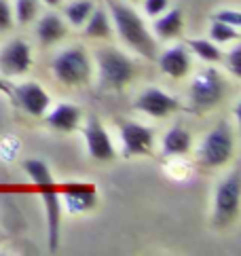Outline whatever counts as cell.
<instances>
[{"instance_id": "cell-1", "label": "cell", "mask_w": 241, "mask_h": 256, "mask_svg": "<svg viewBox=\"0 0 241 256\" xmlns=\"http://www.w3.org/2000/svg\"><path fill=\"white\" fill-rule=\"evenodd\" d=\"M108 15L112 28L129 49L140 53L146 60H156V38L148 30L144 20L138 15L136 8L120 2V0H108Z\"/></svg>"}, {"instance_id": "cell-2", "label": "cell", "mask_w": 241, "mask_h": 256, "mask_svg": "<svg viewBox=\"0 0 241 256\" xmlns=\"http://www.w3.org/2000/svg\"><path fill=\"white\" fill-rule=\"evenodd\" d=\"M98 76L104 89H125L136 76V66L127 56L116 49H100L96 53Z\"/></svg>"}, {"instance_id": "cell-3", "label": "cell", "mask_w": 241, "mask_h": 256, "mask_svg": "<svg viewBox=\"0 0 241 256\" xmlns=\"http://www.w3.org/2000/svg\"><path fill=\"white\" fill-rule=\"evenodd\" d=\"M51 72L58 83L66 87H80L91 76V60L82 47H68L53 58Z\"/></svg>"}, {"instance_id": "cell-4", "label": "cell", "mask_w": 241, "mask_h": 256, "mask_svg": "<svg viewBox=\"0 0 241 256\" xmlns=\"http://www.w3.org/2000/svg\"><path fill=\"white\" fill-rule=\"evenodd\" d=\"M235 152V134L228 123H218L206 138L201 140V146L197 150L199 163L203 168H222L233 159Z\"/></svg>"}, {"instance_id": "cell-5", "label": "cell", "mask_w": 241, "mask_h": 256, "mask_svg": "<svg viewBox=\"0 0 241 256\" xmlns=\"http://www.w3.org/2000/svg\"><path fill=\"white\" fill-rule=\"evenodd\" d=\"M226 94V83L216 68H203L194 74L188 87V98L194 110H208L216 106Z\"/></svg>"}, {"instance_id": "cell-6", "label": "cell", "mask_w": 241, "mask_h": 256, "mask_svg": "<svg viewBox=\"0 0 241 256\" xmlns=\"http://www.w3.org/2000/svg\"><path fill=\"white\" fill-rule=\"evenodd\" d=\"M241 204V178L233 172L216 186L214 195V224L218 228H224L239 216Z\"/></svg>"}, {"instance_id": "cell-7", "label": "cell", "mask_w": 241, "mask_h": 256, "mask_svg": "<svg viewBox=\"0 0 241 256\" xmlns=\"http://www.w3.org/2000/svg\"><path fill=\"white\" fill-rule=\"evenodd\" d=\"M32 68V47L22 38L8 40L0 49V72L2 76H22Z\"/></svg>"}, {"instance_id": "cell-8", "label": "cell", "mask_w": 241, "mask_h": 256, "mask_svg": "<svg viewBox=\"0 0 241 256\" xmlns=\"http://www.w3.org/2000/svg\"><path fill=\"white\" fill-rule=\"evenodd\" d=\"M98 188L87 182H70L60 190L62 208H66L70 214H87L98 206Z\"/></svg>"}, {"instance_id": "cell-9", "label": "cell", "mask_w": 241, "mask_h": 256, "mask_svg": "<svg viewBox=\"0 0 241 256\" xmlns=\"http://www.w3.org/2000/svg\"><path fill=\"white\" fill-rule=\"evenodd\" d=\"M138 110L152 116V118H168L180 108V102L174 96H170L168 91L156 89V87H148L138 96L136 104Z\"/></svg>"}, {"instance_id": "cell-10", "label": "cell", "mask_w": 241, "mask_h": 256, "mask_svg": "<svg viewBox=\"0 0 241 256\" xmlns=\"http://www.w3.org/2000/svg\"><path fill=\"white\" fill-rule=\"evenodd\" d=\"M82 136H85V146H87V152L91 159L96 161H112L116 157V150H114V144L110 140V136L106 134V130L102 127V123L98 118L91 116L89 121L82 127Z\"/></svg>"}, {"instance_id": "cell-11", "label": "cell", "mask_w": 241, "mask_h": 256, "mask_svg": "<svg viewBox=\"0 0 241 256\" xmlns=\"http://www.w3.org/2000/svg\"><path fill=\"white\" fill-rule=\"evenodd\" d=\"M120 140H123L125 157H144L152 152L154 134L150 127L140 123H123L120 125Z\"/></svg>"}, {"instance_id": "cell-12", "label": "cell", "mask_w": 241, "mask_h": 256, "mask_svg": "<svg viewBox=\"0 0 241 256\" xmlns=\"http://www.w3.org/2000/svg\"><path fill=\"white\" fill-rule=\"evenodd\" d=\"M40 197L44 204V214H47V237H49V250L55 252L60 248V226H62V199L60 190L55 188V182L42 184Z\"/></svg>"}, {"instance_id": "cell-13", "label": "cell", "mask_w": 241, "mask_h": 256, "mask_svg": "<svg viewBox=\"0 0 241 256\" xmlns=\"http://www.w3.org/2000/svg\"><path fill=\"white\" fill-rule=\"evenodd\" d=\"M13 94H15L17 104L32 116H44L51 108V98L47 94V89L40 87L38 83H24Z\"/></svg>"}, {"instance_id": "cell-14", "label": "cell", "mask_w": 241, "mask_h": 256, "mask_svg": "<svg viewBox=\"0 0 241 256\" xmlns=\"http://www.w3.org/2000/svg\"><path fill=\"white\" fill-rule=\"evenodd\" d=\"M159 68L165 76L170 78H184L190 72V53L186 47L176 44V47L165 49L159 56Z\"/></svg>"}, {"instance_id": "cell-15", "label": "cell", "mask_w": 241, "mask_h": 256, "mask_svg": "<svg viewBox=\"0 0 241 256\" xmlns=\"http://www.w3.org/2000/svg\"><path fill=\"white\" fill-rule=\"evenodd\" d=\"M80 116H82V112H80L78 106L62 102V104H58V106L49 108L47 114H44V121H47V125L51 127L53 132L70 134V132H74V130H78Z\"/></svg>"}, {"instance_id": "cell-16", "label": "cell", "mask_w": 241, "mask_h": 256, "mask_svg": "<svg viewBox=\"0 0 241 256\" xmlns=\"http://www.w3.org/2000/svg\"><path fill=\"white\" fill-rule=\"evenodd\" d=\"M184 28V17L180 8H168L163 11L159 17H154V26H152V34L159 36L163 40H170L180 36Z\"/></svg>"}, {"instance_id": "cell-17", "label": "cell", "mask_w": 241, "mask_h": 256, "mask_svg": "<svg viewBox=\"0 0 241 256\" xmlns=\"http://www.w3.org/2000/svg\"><path fill=\"white\" fill-rule=\"evenodd\" d=\"M66 30H68L66 22H64L60 15L47 13L36 24V38L42 44H53V42H60L64 36H66Z\"/></svg>"}, {"instance_id": "cell-18", "label": "cell", "mask_w": 241, "mask_h": 256, "mask_svg": "<svg viewBox=\"0 0 241 256\" xmlns=\"http://www.w3.org/2000/svg\"><path fill=\"white\" fill-rule=\"evenodd\" d=\"M82 32H85L87 38H110L114 28H112V22H110L108 11L94 6L89 20L82 24Z\"/></svg>"}, {"instance_id": "cell-19", "label": "cell", "mask_w": 241, "mask_h": 256, "mask_svg": "<svg viewBox=\"0 0 241 256\" xmlns=\"http://www.w3.org/2000/svg\"><path fill=\"white\" fill-rule=\"evenodd\" d=\"M190 144H192V138L184 127L170 130L163 136V142H161L165 157H182V154H186L190 150Z\"/></svg>"}, {"instance_id": "cell-20", "label": "cell", "mask_w": 241, "mask_h": 256, "mask_svg": "<svg viewBox=\"0 0 241 256\" xmlns=\"http://www.w3.org/2000/svg\"><path fill=\"white\" fill-rule=\"evenodd\" d=\"M24 172L28 174V178H30L36 186L51 184V182H55L49 166L44 161H40V159H26L24 161Z\"/></svg>"}, {"instance_id": "cell-21", "label": "cell", "mask_w": 241, "mask_h": 256, "mask_svg": "<svg viewBox=\"0 0 241 256\" xmlns=\"http://www.w3.org/2000/svg\"><path fill=\"white\" fill-rule=\"evenodd\" d=\"M190 51L197 56L199 60L208 62V64H214V62H220L222 60V51L216 42H212L208 38H192L190 42Z\"/></svg>"}, {"instance_id": "cell-22", "label": "cell", "mask_w": 241, "mask_h": 256, "mask_svg": "<svg viewBox=\"0 0 241 256\" xmlns=\"http://www.w3.org/2000/svg\"><path fill=\"white\" fill-rule=\"evenodd\" d=\"M94 6H96V4L91 2V0H74L72 4L66 6L64 15H66L68 24H72V26H76V28H80V26L89 20V15H91V11H94Z\"/></svg>"}, {"instance_id": "cell-23", "label": "cell", "mask_w": 241, "mask_h": 256, "mask_svg": "<svg viewBox=\"0 0 241 256\" xmlns=\"http://www.w3.org/2000/svg\"><path fill=\"white\" fill-rule=\"evenodd\" d=\"M13 17L17 24H30L38 17V0H15L13 4Z\"/></svg>"}, {"instance_id": "cell-24", "label": "cell", "mask_w": 241, "mask_h": 256, "mask_svg": "<svg viewBox=\"0 0 241 256\" xmlns=\"http://www.w3.org/2000/svg\"><path fill=\"white\" fill-rule=\"evenodd\" d=\"M210 40L216 44H228V42H237L239 40V30L230 28V26L222 24V22H212L210 26Z\"/></svg>"}, {"instance_id": "cell-25", "label": "cell", "mask_w": 241, "mask_h": 256, "mask_svg": "<svg viewBox=\"0 0 241 256\" xmlns=\"http://www.w3.org/2000/svg\"><path fill=\"white\" fill-rule=\"evenodd\" d=\"M15 17H13V4L8 0H0V32L13 30Z\"/></svg>"}, {"instance_id": "cell-26", "label": "cell", "mask_w": 241, "mask_h": 256, "mask_svg": "<svg viewBox=\"0 0 241 256\" xmlns=\"http://www.w3.org/2000/svg\"><path fill=\"white\" fill-rule=\"evenodd\" d=\"M214 20L230 26V28H237V30H239V26H241V15H239L237 8H220V11H216Z\"/></svg>"}, {"instance_id": "cell-27", "label": "cell", "mask_w": 241, "mask_h": 256, "mask_svg": "<svg viewBox=\"0 0 241 256\" xmlns=\"http://www.w3.org/2000/svg\"><path fill=\"white\" fill-rule=\"evenodd\" d=\"M226 68L235 78L241 76V44H235L226 56Z\"/></svg>"}, {"instance_id": "cell-28", "label": "cell", "mask_w": 241, "mask_h": 256, "mask_svg": "<svg viewBox=\"0 0 241 256\" xmlns=\"http://www.w3.org/2000/svg\"><path fill=\"white\" fill-rule=\"evenodd\" d=\"M170 8V0H144V13L148 17H159Z\"/></svg>"}, {"instance_id": "cell-29", "label": "cell", "mask_w": 241, "mask_h": 256, "mask_svg": "<svg viewBox=\"0 0 241 256\" xmlns=\"http://www.w3.org/2000/svg\"><path fill=\"white\" fill-rule=\"evenodd\" d=\"M0 91H2V94H6L8 98H13V89H11V85H8L2 76H0Z\"/></svg>"}, {"instance_id": "cell-30", "label": "cell", "mask_w": 241, "mask_h": 256, "mask_svg": "<svg viewBox=\"0 0 241 256\" xmlns=\"http://www.w3.org/2000/svg\"><path fill=\"white\" fill-rule=\"evenodd\" d=\"M42 2L47 4V6H60V4H62V0H42Z\"/></svg>"}]
</instances>
